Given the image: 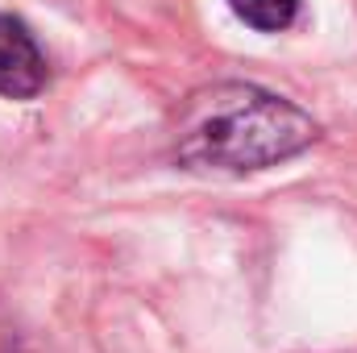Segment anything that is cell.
Returning <instances> with one entry per match:
<instances>
[{"label":"cell","instance_id":"1","mask_svg":"<svg viewBox=\"0 0 357 353\" xmlns=\"http://www.w3.org/2000/svg\"><path fill=\"white\" fill-rule=\"evenodd\" d=\"M320 142V125L291 100L254 84H212L178 108L175 163L187 171L250 175L299 158Z\"/></svg>","mask_w":357,"mask_h":353},{"label":"cell","instance_id":"2","mask_svg":"<svg viewBox=\"0 0 357 353\" xmlns=\"http://www.w3.org/2000/svg\"><path fill=\"white\" fill-rule=\"evenodd\" d=\"M46 88V54L33 42L29 25L13 13H0V96L33 100Z\"/></svg>","mask_w":357,"mask_h":353},{"label":"cell","instance_id":"3","mask_svg":"<svg viewBox=\"0 0 357 353\" xmlns=\"http://www.w3.org/2000/svg\"><path fill=\"white\" fill-rule=\"evenodd\" d=\"M233 4V13L250 25V29H258V33H278V29H287L291 21H295V13H299V0H229Z\"/></svg>","mask_w":357,"mask_h":353}]
</instances>
